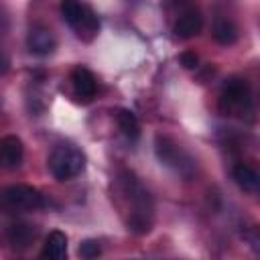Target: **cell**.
Listing matches in <instances>:
<instances>
[{"label":"cell","mask_w":260,"mask_h":260,"mask_svg":"<svg viewBox=\"0 0 260 260\" xmlns=\"http://www.w3.org/2000/svg\"><path fill=\"white\" fill-rule=\"evenodd\" d=\"M59 8H61L63 20L71 28H75L77 35H81V30L89 32V35H95L100 30V18L83 2H79V0H61Z\"/></svg>","instance_id":"6"},{"label":"cell","mask_w":260,"mask_h":260,"mask_svg":"<svg viewBox=\"0 0 260 260\" xmlns=\"http://www.w3.org/2000/svg\"><path fill=\"white\" fill-rule=\"evenodd\" d=\"M154 152H156V156H158V160L162 165L173 167L185 179H191L193 177V173H195V160L191 156H187L171 138L158 134L154 138Z\"/></svg>","instance_id":"5"},{"label":"cell","mask_w":260,"mask_h":260,"mask_svg":"<svg viewBox=\"0 0 260 260\" xmlns=\"http://www.w3.org/2000/svg\"><path fill=\"white\" fill-rule=\"evenodd\" d=\"M8 71H10V59L0 51V77H2V75H6Z\"/></svg>","instance_id":"18"},{"label":"cell","mask_w":260,"mask_h":260,"mask_svg":"<svg viewBox=\"0 0 260 260\" xmlns=\"http://www.w3.org/2000/svg\"><path fill=\"white\" fill-rule=\"evenodd\" d=\"M6 238H8L10 246L20 252V250H26L32 244V240L37 238V230L28 223H12L6 232Z\"/></svg>","instance_id":"11"},{"label":"cell","mask_w":260,"mask_h":260,"mask_svg":"<svg viewBox=\"0 0 260 260\" xmlns=\"http://www.w3.org/2000/svg\"><path fill=\"white\" fill-rule=\"evenodd\" d=\"M71 85H73V91L75 95L81 100V102H89L95 91H98V81H95V75L87 69V67H75L71 71Z\"/></svg>","instance_id":"9"},{"label":"cell","mask_w":260,"mask_h":260,"mask_svg":"<svg viewBox=\"0 0 260 260\" xmlns=\"http://www.w3.org/2000/svg\"><path fill=\"white\" fill-rule=\"evenodd\" d=\"M6 28H8V12L0 2V32H4Z\"/></svg>","instance_id":"19"},{"label":"cell","mask_w":260,"mask_h":260,"mask_svg":"<svg viewBox=\"0 0 260 260\" xmlns=\"http://www.w3.org/2000/svg\"><path fill=\"white\" fill-rule=\"evenodd\" d=\"M203 28V16L201 12L195 8V6H187L185 10H181L175 26H173V32L179 37V39H191L195 35H199Z\"/></svg>","instance_id":"7"},{"label":"cell","mask_w":260,"mask_h":260,"mask_svg":"<svg viewBox=\"0 0 260 260\" xmlns=\"http://www.w3.org/2000/svg\"><path fill=\"white\" fill-rule=\"evenodd\" d=\"M120 187L130 201V217H128V230L136 236L148 234L152 228V211L154 203L148 193V189L138 181V177L132 171L120 173Z\"/></svg>","instance_id":"1"},{"label":"cell","mask_w":260,"mask_h":260,"mask_svg":"<svg viewBox=\"0 0 260 260\" xmlns=\"http://www.w3.org/2000/svg\"><path fill=\"white\" fill-rule=\"evenodd\" d=\"M26 47L32 55H39V57H47L51 53H55L57 49V39L55 35L45 28V26H35L30 28L28 37H26Z\"/></svg>","instance_id":"8"},{"label":"cell","mask_w":260,"mask_h":260,"mask_svg":"<svg viewBox=\"0 0 260 260\" xmlns=\"http://www.w3.org/2000/svg\"><path fill=\"white\" fill-rule=\"evenodd\" d=\"M22 156H24V146H22V140L18 136L10 134V136H4L0 140V158L8 169L20 167Z\"/></svg>","instance_id":"10"},{"label":"cell","mask_w":260,"mask_h":260,"mask_svg":"<svg viewBox=\"0 0 260 260\" xmlns=\"http://www.w3.org/2000/svg\"><path fill=\"white\" fill-rule=\"evenodd\" d=\"M41 256L49 260H63L67 256V236L59 230H53L45 240V248Z\"/></svg>","instance_id":"12"},{"label":"cell","mask_w":260,"mask_h":260,"mask_svg":"<svg viewBox=\"0 0 260 260\" xmlns=\"http://www.w3.org/2000/svg\"><path fill=\"white\" fill-rule=\"evenodd\" d=\"M179 61H181V65H183L185 69H197V67H199V57H197L193 51H185V53H181Z\"/></svg>","instance_id":"17"},{"label":"cell","mask_w":260,"mask_h":260,"mask_svg":"<svg viewBox=\"0 0 260 260\" xmlns=\"http://www.w3.org/2000/svg\"><path fill=\"white\" fill-rule=\"evenodd\" d=\"M116 122L122 130V134L130 140H136L140 136V124H138V118L132 110L128 108H118L116 110Z\"/></svg>","instance_id":"13"},{"label":"cell","mask_w":260,"mask_h":260,"mask_svg":"<svg viewBox=\"0 0 260 260\" xmlns=\"http://www.w3.org/2000/svg\"><path fill=\"white\" fill-rule=\"evenodd\" d=\"M49 169L57 181H69L83 173L85 154L73 144H59L49 156Z\"/></svg>","instance_id":"3"},{"label":"cell","mask_w":260,"mask_h":260,"mask_svg":"<svg viewBox=\"0 0 260 260\" xmlns=\"http://www.w3.org/2000/svg\"><path fill=\"white\" fill-rule=\"evenodd\" d=\"M219 110L230 116H242L252 114V91L250 83L244 77H230L221 85V98H219Z\"/></svg>","instance_id":"2"},{"label":"cell","mask_w":260,"mask_h":260,"mask_svg":"<svg viewBox=\"0 0 260 260\" xmlns=\"http://www.w3.org/2000/svg\"><path fill=\"white\" fill-rule=\"evenodd\" d=\"M77 252H79L81 258L91 260V258L100 256L102 248H100V242H98V240H83V242L79 244V250H77Z\"/></svg>","instance_id":"16"},{"label":"cell","mask_w":260,"mask_h":260,"mask_svg":"<svg viewBox=\"0 0 260 260\" xmlns=\"http://www.w3.org/2000/svg\"><path fill=\"white\" fill-rule=\"evenodd\" d=\"M213 39L219 45H234L238 41V28L230 18H217L213 24Z\"/></svg>","instance_id":"15"},{"label":"cell","mask_w":260,"mask_h":260,"mask_svg":"<svg viewBox=\"0 0 260 260\" xmlns=\"http://www.w3.org/2000/svg\"><path fill=\"white\" fill-rule=\"evenodd\" d=\"M232 175H234V181L244 189V191H250V193H254V191H258V185H260V177H258V173L250 167V165H236L234 167V171H232Z\"/></svg>","instance_id":"14"},{"label":"cell","mask_w":260,"mask_h":260,"mask_svg":"<svg viewBox=\"0 0 260 260\" xmlns=\"http://www.w3.org/2000/svg\"><path fill=\"white\" fill-rule=\"evenodd\" d=\"M45 205L43 195L28 185H10L0 189V211L2 213H18V211H35Z\"/></svg>","instance_id":"4"}]
</instances>
